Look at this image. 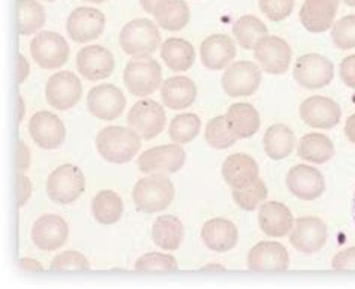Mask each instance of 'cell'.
Wrapping results in <instances>:
<instances>
[{
	"label": "cell",
	"mask_w": 355,
	"mask_h": 289,
	"mask_svg": "<svg viewBox=\"0 0 355 289\" xmlns=\"http://www.w3.org/2000/svg\"><path fill=\"white\" fill-rule=\"evenodd\" d=\"M259 228L268 237H285L294 227L293 213L282 202L270 201L261 206L258 214Z\"/></svg>",
	"instance_id": "24"
},
{
	"label": "cell",
	"mask_w": 355,
	"mask_h": 289,
	"mask_svg": "<svg viewBox=\"0 0 355 289\" xmlns=\"http://www.w3.org/2000/svg\"><path fill=\"white\" fill-rule=\"evenodd\" d=\"M201 129V120L197 114H180L173 119L170 125V138L175 144H188L197 138Z\"/></svg>",
	"instance_id": "39"
},
{
	"label": "cell",
	"mask_w": 355,
	"mask_h": 289,
	"mask_svg": "<svg viewBox=\"0 0 355 289\" xmlns=\"http://www.w3.org/2000/svg\"><path fill=\"white\" fill-rule=\"evenodd\" d=\"M18 32L23 36L32 35L42 29L46 15L44 6L36 0H18Z\"/></svg>",
	"instance_id": "36"
},
{
	"label": "cell",
	"mask_w": 355,
	"mask_h": 289,
	"mask_svg": "<svg viewBox=\"0 0 355 289\" xmlns=\"http://www.w3.org/2000/svg\"><path fill=\"white\" fill-rule=\"evenodd\" d=\"M184 237L183 223L173 214L159 216L152 229V238L157 247L164 250H177Z\"/></svg>",
	"instance_id": "30"
},
{
	"label": "cell",
	"mask_w": 355,
	"mask_h": 289,
	"mask_svg": "<svg viewBox=\"0 0 355 289\" xmlns=\"http://www.w3.org/2000/svg\"><path fill=\"white\" fill-rule=\"evenodd\" d=\"M331 40L340 50L355 49V15H347L333 24Z\"/></svg>",
	"instance_id": "41"
},
{
	"label": "cell",
	"mask_w": 355,
	"mask_h": 289,
	"mask_svg": "<svg viewBox=\"0 0 355 289\" xmlns=\"http://www.w3.org/2000/svg\"><path fill=\"white\" fill-rule=\"evenodd\" d=\"M331 265L338 272H355V247L339 252L333 258Z\"/></svg>",
	"instance_id": "44"
},
{
	"label": "cell",
	"mask_w": 355,
	"mask_h": 289,
	"mask_svg": "<svg viewBox=\"0 0 355 289\" xmlns=\"http://www.w3.org/2000/svg\"><path fill=\"white\" fill-rule=\"evenodd\" d=\"M302 120L315 129H331L340 122V107L330 98L311 96L300 107Z\"/></svg>",
	"instance_id": "21"
},
{
	"label": "cell",
	"mask_w": 355,
	"mask_h": 289,
	"mask_svg": "<svg viewBox=\"0 0 355 289\" xmlns=\"http://www.w3.org/2000/svg\"><path fill=\"white\" fill-rule=\"evenodd\" d=\"M286 186L289 192L297 198L313 201L320 198L325 191L324 175L316 168L307 165H297L289 170L286 175Z\"/></svg>",
	"instance_id": "20"
},
{
	"label": "cell",
	"mask_w": 355,
	"mask_h": 289,
	"mask_svg": "<svg viewBox=\"0 0 355 289\" xmlns=\"http://www.w3.org/2000/svg\"><path fill=\"white\" fill-rule=\"evenodd\" d=\"M225 117L232 132L241 139L254 137L261 126V119L257 108H254L250 104H245V102L231 105Z\"/></svg>",
	"instance_id": "29"
},
{
	"label": "cell",
	"mask_w": 355,
	"mask_h": 289,
	"mask_svg": "<svg viewBox=\"0 0 355 289\" xmlns=\"http://www.w3.org/2000/svg\"><path fill=\"white\" fill-rule=\"evenodd\" d=\"M29 134L35 144L45 150L59 148L67 138V129L62 120L50 111H38L29 122Z\"/></svg>",
	"instance_id": "17"
},
{
	"label": "cell",
	"mask_w": 355,
	"mask_h": 289,
	"mask_svg": "<svg viewBox=\"0 0 355 289\" xmlns=\"http://www.w3.org/2000/svg\"><path fill=\"white\" fill-rule=\"evenodd\" d=\"M46 2H54V0H46Z\"/></svg>",
	"instance_id": "56"
},
{
	"label": "cell",
	"mask_w": 355,
	"mask_h": 289,
	"mask_svg": "<svg viewBox=\"0 0 355 289\" xmlns=\"http://www.w3.org/2000/svg\"><path fill=\"white\" fill-rule=\"evenodd\" d=\"M179 264L173 255L157 254V252H150L139 258L135 263V270L141 273H171L177 272Z\"/></svg>",
	"instance_id": "40"
},
{
	"label": "cell",
	"mask_w": 355,
	"mask_h": 289,
	"mask_svg": "<svg viewBox=\"0 0 355 289\" xmlns=\"http://www.w3.org/2000/svg\"><path fill=\"white\" fill-rule=\"evenodd\" d=\"M33 192V184L29 177L21 174L18 177V207H23L24 204L31 200Z\"/></svg>",
	"instance_id": "46"
},
{
	"label": "cell",
	"mask_w": 355,
	"mask_h": 289,
	"mask_svg": "<svg viewBox=\"0 0 355 289\" xmlns=\"http://www.w3.org/2000/svg\"><path fill=\"white\" fill-rule=\"evenodd\" d=\"M340 78L348 87L355 89V54L340 63Z\"/></svg>",
	"instance_id": "45"
},
{
	"label": "cell",
	"mask_w": 355,
	"mask_h": 289,
	"mask_svg": "<svg viewBox=\"0 0 355 289\" xmlns=\"http://www.w3.org/2000/svg\"><path fill=\"white\" fill-rule=\"evenodd\" d=\"M83 2H92V3H104L107 0H83Z\"/></svg>",
	"instance_id": "54"
},
{
	"label": "cell",
	"mask_w": 355,
	"mask_h": 289,
	"mask_svg": "<svg viewBox=\"0 0 355 289\" xmlns=\"http://www.w3.org/2000/svg\"><path fill=\"white\" fill-rule=\"evenodd\" d=\"M128 125L144 139L161 135L166 125V114L161 104L153 99H141L128 113Z\"/></svg>",
	"instance_id": "6"
},
{
	"label": "cell",
	"mask_w": 355,
	"mask_h": 289,
	"mask_svg": "<svg viewBox=\"0 0 355 289\" xmlns=\"http://www.w3.org/2000/svg\"><path fill=\"white\" fill-rule=\"evenodd\" d=\"M174 195V184L168 177L164 174H148L135 183L132 200L138 211L161 213L170 207Z\"/></svg>",
	"instance_id": "2"
},
{
	"label": "cell",
	"mask_w": 355,
	"mask_h": 289,
	"mask_svg": "<svg viewBox=\"0 0 355 289\" xmlns=\"http://www.w3.org/2000/svg\"><path fill=\"white\" fill-rule=\"evenodd\" d=\"M90 268L87 258L77 250H68L51 261L53 272H86Z\"/></svg>",
	"instance_id": "42"
},
{
	"label": "cell",
	"mask_w": 355,
	"mask_h": 289,
	"mask_svg": "<svg viewBox=\"0 0 355 289\" xmlns=\"http://www.w3.org/2000/svg\"><path fill=\"white\" fill-rule=\"evenodd\" d=\"M186 152L180 144H166L148 148L138 157V170L144 174H173L180 171Z\"/></svg>",
	"instance_id": "7"
},
{
	"label": "cell",
	"mask_w": 355,
	"mask_h": 289,
	"mask_svg": "<svg viewBox=\"0 0 355 289\" xmlns=\"http://www.w3.org/2000/svg\"><path fill=\"white\" fill-rule=\"evenodd\" d=\"M338 9L339 0H304L300 9L302 24L312 33L329 30L334 24Z\"/></svg>",
	"instance_id": "22"
},
{
	"label": "cell",
	"mask_w": 355,
	"mask_h": 289,
	"mask_svg": "<svg viewBox=\"0 0 355 289\" xmlns=\"http://www.w3.org/2000/svg\"><path fill=\"white\" fill-rule=\"evenodd\" d=\"M96 148L111 164H128L141 148V137L132 128L108 126L98 134Z\"/></svg>",
	"instance_id": "1"
},
{
	"label": "cell",
	"mask_w": 355,
	"mask_h": 289,
	"mask_svg": "<svg viewBox=\"0 0 355 289\" xmlns=\"http://www.w3.org/2000/svg\"><path fill=\"white\" fill-rule=\"evenodd\" d=\"M334 77V67L325 55L311 53L295 62L294 80L306 89H321L329 86Z\"/></svg>",
	"instance_id": "11"
},
{
	"label": "cell",
	"mask_w": 355,
	"mask_h": 289,
	"mask_svg": "<svg viewBox=\"0 0 355 289\" xmlns=\"http://www.w3.org/2000/svg\"><path fill=\"white\" fill-rule=\"evenodd\" d=\"M114 55L102 45H87L77 54V69L89 81H101L113 76Z\"/></svg>",
	"instance_id": "14"
},
{
	"label": "cell",
	"mask_w": 355,
	"mask_h": 289,
	"mask_svg": "<svg viewBox=\"0 0 355 289\" xmlns=\"http://www.w3.org/2000/svg\"><path fill=\"white\" fill-rule=\"evenodd\" d=\"M201 238L213 252H228L239 241L237 227L228 219L216 218L207 220L201 229Z\"/></svg>",
	"instance_id": "25"
},
{
	"label": "cell",
	"mask_w": 355,
	"mask_h": 289,
	"mask_svg": "<svg viewBox=\"0 0 355 289\" xmlns=\"http://www.w3.org/2000/svg\"><path fill=\"white\" fill-rule=\"evenodd\" d=\"M161 58L171 71L184 72L195 62V49L186 40L170 38L161 46Z\"/></svg>",
	"instance_id": "31"
},
{
	"label": "cell",
	"mask_w": 355,
	"mask_h": 289,
	"mask_svg": "<svg viewBox=\"0 0 355 289\" xmlns=\"http://www.w3.org/2000/svg\"><path fill=\"white\" fill-rule=\"evenodd\" d=\"M295 0H259V8L272 21H282L291 15Z\"/></svg>",
	"instance_id": "43"
},
{
	"label": "cell",
	"mask_w": 355,
	"mask_h": 289,
	"mask_svg": "<svg viewBox=\"0 0 355 289\" xmlns=\"http://www.w3.org/2000/svg\"><path fill=\"white\" fill-rule=\"evenodd\" d=\"M201 62L205 68L220 71L236 59L237 49L230 36L216 33L205 38L201 44Z\"/></svg>",
	"instance_id": "23"
},
{
	"label": "cell",
	"mask_w": 355,
	"mask_h": 289,
	"mask_svg": "<svg viewBox=\"0 0 355 289\" xmlns=\"http://www.w3.org/2000/svg\"><path fill=\"white\" fill-rule=\"evenodd\" d=\"M263 72L252 62H236L223 72L222 89L231 98L250 96L259 89Z\"/></svg>",
	"instance_id": "10"
},
{
	"label": "cell",
	"mask_w": 355,
	"mask_h": 289,
	"mask_svg": "<svg viewBox=\"0 0 355 289\" xmlns=\"http://www.w3.org/2000/svg\"><path fill=\"white\" fill-rule=\"evenodd\" d=\"M92 213L102 225H113L123 214V201L114 191H101L92 201Z\"/></svg>",
	"instance_id": "34"
},
{
	"label": "cell",
	"mask_w": 355,
	"mask_h": 289,
	"mask_svg": "<svg viewBox=\"0 0 355 289\" xmlns=\"http://www.w3.org/2000/svg\"><path fill=\"white\" fill-rule=\"evenodd\" d=\"M237 139L239 138L232 132L227 117H214L207 123V126H205V141H207L209 146H211L213 148H218V150H223V148L231 147Z\"/></svg>",
	"instance_id": "38"
},
{
	"label": "cell",
	"mask_w": 355,
	"mask_h": 289,
	"mask_svg": "<svg viewBox=\"0 0 355 289\" xmlns=\"http://www.w3.org/2000/svg\"><path fill=\"white\" fill-rule=\"evenodd\" d=\"M29 73H31L29 62H27V59L23 54H18V76H17L18 84H23L26 81V78L29 77Z\"/></svg>",
	"instance_id": "48"
},
{
	"label": "cell",
	"mask_w": 355,
	"mask_h": 289,
	"mask_svg": "<svg viewBox=\"0 0 355 289\" xmlns=\"http://www.w3.org/2000/svg\"><path fill=\"white\" fill-rule=\"evenodd\" d=\"M119 42L121 50L130 58H148L161 45V33H159L156 24L150 20L137 18L121 29Z\"/></svg>",
	"instance_id": "3"
},
{
	"label": "cell",
	"mask_w": 355,
	"mask_h": 289,
	"mask_svg": "<svg viewBox=\"0 0 355 289\" xmlns=\"http://www.w3.org/2000/svg\"><path fill=\"white\" fill-rule=\"evenodd\" d=\"M105 15L95 8H77L68 17L67 32L68 36L76 42L86 44L98 40L105 30Z\"/></svg>",
	"instance_id": "13"
},
{
	"label": "cell",
	"mask_w": 355,
	"mask_h": 289,
	"mask_svg": "<svg viewBox=\"0 0 355 289\" xmlns=\"http://www.w3.org/2000/svg\"><path fill=\"white\" fill-rule=\"evenodd\" d=\"M255 59L261 64L263 71L272 73V76H280L285 73L291 63V46L279 36H264L254 49Z\"/></svg>",
	"instance_id": "15"
},
{
	"label": "cell",
	"mask_w": 355,
	"mask_h": 289,
	"mask_svg": "<svg viewBox=\"0 0 355 289\" xmlns=\"http://www.w3.org/2000/svg\"><path fill=\"white\" fill-rule=\"evenodd\" d=\"M204 270H219V272H223V267H220V265H209V267H204Z\"/></svg>",
	"instance_id": "53"
},
{
	"label": "cell",
	"mask_w": 355,
	"mask_h": 289,
	"mask_svg": "<svg viewBox=\"0 0 355 289\" xmlns=\"http://www.w3.org/2000/svg\"><path fill=\"white\" fill-rule=\"evenodd\" d=\"M197 86L188 77H171L162 82L161 99L170 110H184L197 99Z\"/></svg>",
	"instance_id": "26"
},
{
	"label": "cell",
	"mask_w": 355,
	"mask_h": 289,
	"mask_svg": "<svg viewBox=\"0 0 355 289\" xmlns=\"http://www.w3.org/2000/svg\"><path fill=\"white\" fill-rule=\"evenodd\" d=\"M268 195L266 183L259 179H255L241 188L232 189V200L236 201L237 206L243 210L252 211L255 210L261 202H263Z\"/></svg>",
	"instance_id": "37"
},
{
	"label": "cell",
	"mask_w": 355,
	"mask_h": 289,
	"mask_svg": "<svg viewBox=\"0 0 355 289\" xmlns=\"http://www.w3.org/2000/svg\"><path fill=\"white\" fill-rule=\"evenodd\" d=\"M153 15L156 23L170 32L184 29L191 20L189 6L184 0H159Z\"/></svg>",
	"instance_id": "28"
},
{
	"label": "cell",
	"mask_w": 355,
	"mask_h": 289,
	"mask_svg": "<svg viewBox=\"0 0 355 289\" xmlns=\"http://www.w3.org/2000/svg\"><path fill=\"white\" fill-rule=\"evenodd\" d=\"M298 156L307 162L325 164L334 156V146L324 134H307L298 143Z\"/></svg>",
	"instance_id": "33"
},
{
	"label": "cell",
	"mask_w": 355,
	"mask_h": 289,
	"mask_svg": "<svg viewBox=\"0 0 355 289\" xmlns=\"http://www.w3.org/2000/svg\"><path fill=\"white\" fill-rule=\"evenodd\" d=\"M139 2H141V6H143V9H144L147 14H153L159 0H139Z\"/></svg>",
	"instance_id": "51"
},
{
	"label": "cell",
	"mask_w": 355,
	"mask_h": 289,
	"mask_svg": "<svg viewBox=\"0 0 355 289\" xmlns=\"http://www.w3.org/2000/svg\"><path fill=\"white\" fill-rule=\"evenodd\" d=\"M32 161V155L29 147L24 141H18V168H20L21 173H26L29 170Z\"/></svg>",
	"instance_id": "47"
},
{
	"label": "cell",
	"mask_w": 355,
	"mask_h": 289,
	"mask_svg": "<svg viewBox=\"0 0 355 289\" xmlns=\"http://www.w3.org/2000/svg\"><path fill=\"white\" fill-rule=\"evenodd\" d=\"M327 241L325 223L315 216L298 218L289 236V243L302 254L312 255L320 252Z\"/></svg>",
	"instance_id": "16"
},
{
	"label": "cell",
	"mask_w": 355,
	"mask_h": 289,
	"mask_svg": "<svg viewBox=\"0 0 355 289\" xmlns=\"http://www.w3.org/2000/svg\"><path fill=\"white\" fill-rule=\"evenodd\" d=\"M69 237V227L58 214H45L33 223L32 241L45 252L60 249Z\"/></svg>",
	"instance_id": "19"
},
{
	"label": "cell",
	"mask_w": 355,
	"mask_h": 289,
	"mask_svg": "<svg viewBox=\"0 0 355 289\" xmlns=\"http://www.w3.org/2000/svg\"><path fill=\"white\" fill-rule=\"evenodd\" d=\"M20 267L27 273H42L44 272V267L38 263V261L32 259V258H23L20 261Z\"/></svg>",
	"instance_id": "49"
},
{
	"label": "cell",
	"mask_w": 355,
	"mask_h": 289,
	"mask_svg": "<svg viewBox=\"0 0 355 289\" xmlns=\"http://www.w3.org/2000/svg\"><path fill=\"white\" fill-rule=\"evenodd\" d=\"M123 82L130 95L146 98L162 86V69L157 60L138 58L129 60L123 71Z\"/></svg>",
	"instance_id": "5"
},
{
	"label": "cell",
	"mask_w": 355,
	"mask_h": 289,
	"mask_svg": "<svg viewBox=\"0 0 355 289\" xmlns=\"http://www.w3.org/2000/svg\"><path fill=\"white\" fill-rule=\"evenodd\" d=\"M32 59L44 69L63 67L69 59V45L62 35L54 32H41L31 44Z\"/></svg>",
	"instance_id": "9"
},
{
	"label": "cell",
	"mask_w": 355,
	"mask_h": 289,
	"mask_svg": "<svg viewBox=\"0 0 355 289\" xmlns=\"http://www.w3.org/2000/svg\"><path fill=\"white\" fill-rule=\"evenodd\" d=\"M345 134H347L349 141L355 144V114H352L347 120V126H345Z\"/></svg>",
	"instance_id": "50"
},
{
	"label": "cell",
	"mask_w": 355,
	"mask_h": 289,
	"mask_svg": "<svg viewBox=\"0 0 355 289\" xmlns=\"http://www.w3.org/2000/svg\"><path fill=\"white\" fill-rule=\"evenodd\" d=\"M248 267L261 273L285 272L289 267L288 250L277 241H261L250 249Z\"/></svg>",
	"instance_id": "18"
},
{
	"label": "cell",
	"mask_w": 355,
	"mask_h": 289,
	"mask_svg": "<svg viewBox=\"0 0 355 289\" xmlns=\"http://www.w3.org/2000/svg\"><path fill=\"white\" fill-rule=\"evenodd\" d=\"M232 33L241 49L254 50L257 44L267 36V26L255 15H245L239 18L232 26Z\"/></svg>",
	"instance_id": "35"
},
{
	"label": "cell",
	"mask_w": 355,
	"mask_h": 289,
	"mask_svg": "<svg viewBox=\"0 0 355 289\" xmlns=\"http://www.w3.org/2000/svg\"><path fill=\"white\" fill-rule=\"evenodd\" d=\"M83 96V84L73 72L60 71L50 77L45 86V98L49 104L67 111L76 107Z\"/></svg>",
	"instance_id": "8"
},
{
	"label": "cell",
	"mask_w": 355,
	"mask_h": 289,
	"mask_svg": "<svg viewBox=\"0 0 355 289\" xmlns=\"http://www.w3.org/2000/svg\"><path fill=\"white\" fill-rule=\"evenodd\" d=\"M86 189V177L77 165L64 164L46 179V193L49 198L60 206H68L77 201Z\"/></svg>",
	"instance_id": "4"
},
{
	"label": "cell",
	"mask_w": 355,
	"mask_h": 289,
	"mask_svg": "<svg viewBox=\"0 0 355 289\" xmlns=\"http://www.w3.org/2000/svg\"><path fill=\"white\" fill-rule=\"evenodd\" d=\"M295 135L286 125L277 123L270 126L264 135V150L270 159L280 161L293 153Z\"/></svg>",
	"instance_id": "32"
},
{
	"label": "cell",
	"mask_w": 355,
	"mask_h": 289,
	"mask_svg": "<svg viewBox=\"0 0 355 289\" xmlns=\"http://www.w3.org/2000/svg\"><path fill=\"white\" fill-rule=\"evenodd\" d=\"M18 122H23L24 114H26V105H24V99L21 96H18Z\"/></svg>",
	"instance_id": "52"
},
{
	"label": "cell",
	"mask_w": 355,
	"mask_h": 289,
	"mask_svg": "<svg viewBox=\"0 0 355 289\" xmlns=\"http://www.w3.org/2000/svg\"><path fill=\"white\" fill-rule=\"evenodd\" d=\"M87 108L93 117L111 122L123 114L126 98L114 84H99L89 91Z\"/></svg>",
	"instance_id": "12"
},
{
	"label": "cell",
	"mask_w": 355,
	"mask_h": 289,
	"mask_svg": "<svg viewBox=\"0 0 355 289\" xmlns=\"http://www.w3.org/2000/svg\"><path fill=\"white\" fill-rule=\"evenodd\" d=\"M343 3H347L351 8H355V0H343Z\"/></svg>",
	"instance_id": "55"
},
{
	"label": "cell",
	"mask_w": 355,
	"mask_h": 289,
	"mask_svg": "<svg viewBox=\"0 0 355 289\" xmlns=\"http://www.w3.org/2000/svg\"><path fill=\"white\" fill-rule=\"evenodd\" d=\"M222 175L232 189L241 188L259 177V168L254 157L245 153L228 156L222 165Z\"/></svg>",
	"instance_id": "27"
}]
</instances>
